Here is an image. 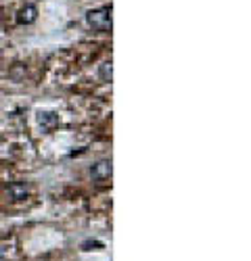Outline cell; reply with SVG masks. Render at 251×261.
<instances>
[{"label": "cell", "instance_id": "obj_3", "mask_svg": "<svg viewBox=\"0 0 251 261\" xmlns=\"http://www.w3.org/2000/svg\"><path fill=\"white\" fill-rule=\"evenodd\" d=\"M17 23L19 25H32L34 21L38 19V7L36 5H26L17 11Z\"/></svg>", "mask_w": 251, "mask_h": 261}, {"label": "cell", "instance_id": "obj_4", "mask_svg": "<svg viewBox=\"0 0 251 261\" xmlns=\"http://www.w3.org/2000/svg\"><path fill=\"white\" fill-rule=\"evenodd\" d=\"M38 123H40V127L44 129V132H53L55 127H59L61 119H59V115L53 113V111H40V113H38Z\"/></svg>", "mask_w": 251, "mask_h": 261}, {"label": "cell", "instance_id": "obj_2", "mask_svg": "<svg viewBox=\"0 0 251 261\" xmlns=\"http://www.w3.org/2000/svg\"><path fill=\"white\" fill-rule=\"evenodd\" d=\"M113 176V163L111 159H101L90 167V178L94 182H105Z\"/></svg>", "mask_w": 251, "mask_h": 261}, {"label": "cell", "instance_id": "obj_1", "mask_svg": "<svg viewBox=\"0 0 251 261\" xmlns=\"http://www.w3.org/2000/svg\"><path fill=\"white\" fill-rule=\"evenodd\" d=\"M111 5H105V7H98V9H90L86 13V25L96 30V32H111L113 28V19H111Z\"/></svg>", "mask_w": 251, "mask_h": 261}, {"label": "cell", "instance_id": "obj_5", "mask_svg": "<svg viewBox=\"0 0 251 261\" xmlns=\"http://www.w3.org/2000/svg\"><path fill=\"white\" fill-rule=\"evenodd\" d=\"M28 186L26 184H21V182H17V184H11L9 188H7V194H9V199L11 201H23L26 197H28Z\"/></svg>", "mask_w": 251, "mask_h": 261}, {"label": "cell", "instance_id": "obj_6", "mask_svg": "<svg viewBox=\"0 0 251 261\" xmlns=\"http://www.w3.org/2000/svg\"><path fill=\"white\" fill-rule=\"evenodd\" d=\"M98 77L103 82H111L113 80V63L111 61H103L98 65Z\"/></svg>", "mask_w": 251, "mask_h": 261}]
</instances>
